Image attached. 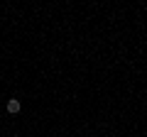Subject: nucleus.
I'll list each match as a JSON object with an SVG mask.
<instances>
[{"label":"nucleus","instance_id":"1","mask_svg":"<svg viewBox=\"0 0 147 137\" xmlns=\"http://www.w3.org/2000/svg\"><path fill=\"white\" fill-rule=\"evenodd\" d=\"M22 110V103L17 98H10L7 100V113H10V115H17V113Z\"/></svg>","mask_w":147,"mask_h":137}]
</instances>
